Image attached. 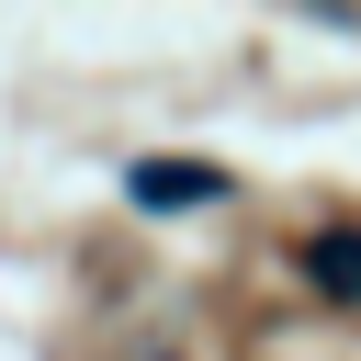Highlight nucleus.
Returning a JSON list of instances; mask_svg holds the SVG:
<instances>
[{
	"instance_id": "2",
	"label": "nucleus",
	"mask_w": 361,
	"mask_h": 361,
	"mask_svg": "<svg viewBox=\"0 0 361 361\" xmlns=\"http://www.w3.org/2000/svg\"><path fill=\"white\" fill-rule=\"evenodd\" d=\"M214 169H135V203H214Z\"/></svg>"
},
{
	"instance_id": "1",
	"label": "nucleus",
	"mask_w": 361,
	"mask_h": 361,
	"mask_svg": "<svg viewBox=\"0 0 361 361\" xmlns=\"http://www.w3.org/2000/svg\"><path fill=\"white\" fill-rule=\"evenodd\" d=\"M305 271H316V293L361 305V226H327V237H305Z\"/></svg>"
}]
</instances>
